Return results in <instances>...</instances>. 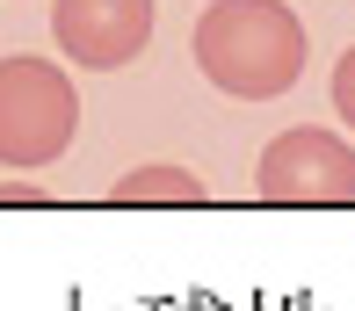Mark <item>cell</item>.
I'll use <instances>...</instances> for the list:
<instances>
[{"mask_svg":"<svg viewBox=\"0 0 355 311\" xmlns=\"http://www.w3.org/2000/svg\"><path fill=\"white\" fill-rule=\"evenodd\" d=\"M196 73L232 102H276L304 73V22L283 0H211L189 29Z\"/></svg>","mask_w":355,"mask_h":311,"instance_id":"cell-1","label":"cell"},{"mask_svg":"<svg viewBox=\"0 0 355 311\" xmlns=\"http://www.w3.org/2000/svg\"><path fill=\"white\" fill-rule=\"evenodd\" d=\"M73 130H80L73 73H58L51 58H29V51L0 58V167L15 174L51 167L73 145Z\"/></svg>","mask_w":355,"mask_h":311,"instance_id":"cell-2","label":"cell"},{"mask_svg":"<svg viewBox=\"0 0 355 311\" xmlns=\"http://www.w3.org/2000/svg\"><path fill=\"white\" fill-rule=\"evenodd\" d=\"M261 195L268 203H348L355 195V145L334 130H283L261 152Z\"/></svg>","mask_w":355,"mask_h":311,"instance_id":"cell-3","label":"cell"},{"mask_svg":"<svg viewBox=\"0 0 355 311\" xmlns=\"http://www.w3.org/2000/svg\"><path fill=\"white\" fill-rule=\"evenodd\" d=\"M58 51L87 73H116L153 44V0H51Z\"/></svg>","mask_w":355,"mask_h":311,"instance_id":"cell-4","label":"cell"},{"mask_svg":"<svg viewBox=\"0 0 355 311\" xmlns=\"http://www.w3.org/2000/svg\"><path fill=\"white\" fill-rule=\"evenodd\" d=\"M116 203H203L196 167H138L116 181Z\"/></svg>","mask_w":355,"mask_h":311,"instance_id":"cell-5","label":"cell"},{"mask_svg":"<svg viewBox=\"0 0 355 311\" xmlns=\"http://www.w3.org/2000/svg\"><path fill=\"white\" fill-rule=\"evenodd\" d=\"M334 116L355 130V44H348V58L334 65Z\"/></svg>","mask_w":355,"mask_h":311,"instance_id":"cell-6","label":"cell"}]
</instances>
